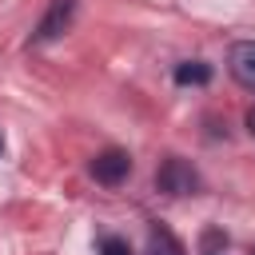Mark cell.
<instances>
[{"mask_svg":"<svg viewBox=\"0 0 255 255\" xmlns=\"http://www.w3.org/2000/svg\"><path fill=\"white\" fill-rule=\"evenodd\" d=\"M203 255H223V235L219 231H207L203 235Z\"/></svg>","mask_w":255,"mask_h":255,"instance_id":"obj_8","label":"cell"},{"mask_svg":"<svg viewBox=\"0 0 255 255\" xmlns=\"http://www.w3.org/2000/svg\"><path fill=\"white\" fill-rule=\"evenodd\" d=\"M147 255H187V251L167 227H151L147 231Z\"/></svg>","mask_w":255,"mask_h":255,"instance_id":"obj_5","label":"cell"},{"mask_svg":"<svg viewBox=\"0 0 255 255\" xmlns=\"http://www.w3.org/2000/svg\"><path fill=\"white\" fill-rule=\"evenodd\" d=\"M227 72H231V80H235L239 88L255 92V40L231 44V52H227Z\"/></svg>","mask_w":255,"mask_h":255,"instance_id":"obj_4","label":"cell"},{"mask_svg":"<svg viewBox=\"0 0 255 255\" xmlns=\"http://www.w3.org/2000/svg\"><path fill=\"white\" fill-rule=\"evenodd\" d=\"M100 255H131V247H128L124 239H116V235H108V239L100 243Z\"/></svg>","mask_w":255,"mask_h":255,"instance_id":"obj_7","label":"cell"},{"mask_svg":"<svg viewBox=\"0 0 255 255\" xmlns=\"http://www.w3.org/2000/svg\"><path fill=\"white\" fill-rule=\"evenodd\" d=\"M247 128H251V135H255V108L247 112Z\"/></svg>","mask_w":255,"mask_h":255,"instance_id":"obj_9","label":"cell"},{"mask_svg":"<svg viewBox=\"0 0 255 255\" xmlns=\"http://www.w3.org/2000/svg\"><path fill=\"white\" fill-rule=\"evenodd\" d=\"M92 175H96L104 187H116V183H124V179L131 175V155L120 151V147H108V151H100V155L92 159Z\"/></svg>","mask_w":255,"mask_h":255,"instance_id":"obj_3","label":"cell"},{"mask_svg":"<svg viewBox=\"0 0 255 255\" xmlns=\"http://www.w3.org/2000/svg\"><path fill=\"white\" fill-rule=\"evenodd\" d=\"M0 155H4V131H0Z\"/></svg>","mask_w":255,"mask_h":255,"instance_id":"obj_10","label":"cell"},{"mask_svg":"<svg viewBox=\"0 0 255 255\" xmlns=\"http://www.w3.org/2000/svg\"><path fill=\"white\" fill-rule=\"evenodd\" d=\"M207 80H211V68L199 60H187L175 68V84H207Z\"/></svg>","mask_w":255,"mask_h":255,"instance_id":"obj_6","label":"cell"},{"mask_svg":"<svg viewBox=\"0 0 255 255\" xmlns=\"http://www.w3.org/2000/svg\"><path fill=\"white\" fill-rule=\"evenodd\" d=\"M72 20H76V0H52L48 12L40 16L32 40H36V44H52V40H60V36L72 28Z\"/></svg>","mask_w":255,"mask_h":255,"instance_id":"obj_2","label":"cell"},{"mask_svg":"<svg viewBox=\"0 0 255 255\" xmlns=\"http://www.w3.org/2000/svg\"><path fill=\"white\" fill-rule=\"evenodd\" d=\"M155 187L167 191V195H195V191H199V171H195L187 159L171 155V159L159 163V171H155Z\"/></svg>","mask_w":255,"mask_h":255,"instance_id":"obj_1","label":"cell"}]
</instances>
